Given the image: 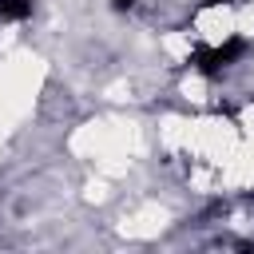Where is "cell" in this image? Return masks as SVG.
<instances>
[{"label":"cell","mask_w":254,"mask_h":254,"mask_svg":"<svg viewBox=\"0 0 254 254\" xmlns=\"http://www.w3.org/2000/svg\"><path fill=\"white\" fill-rule=\"evenodd\" d=\"M246 52V40H226V44H218V48H206V44H198L194 52H190V64L202 71V75H218L222 67H230L238 56Z\"/></svg>","instance_id":"1"},{"label":"cell","mask_w":254,"mask_h":254,"mask_svg":"<svg viewBox=\"0 0 254 254\" xmlns=\"http://www.w3.org/2000/svg\"><path fill=\"white\" fill-rule=\"evenodd\" d=\"M32 0H0V20H28Z\"/></svg>","instance_id":"2"},{"label":"cell","mask_w":254,"mask_h":254,"mask_svg":"<svg viewBox=\"0 0 254 254\" xmlns=\"http://www.w3.org/2000/svg\"><path fill=\"white\" fill-rule=\"evenodd\" d=\"M115 4H119V8H131V4H135V0H115Z\"/></svg>","instance_id":"3"}]
</instances>
